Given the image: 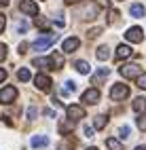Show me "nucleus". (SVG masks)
I'll return each mask as SVG.
<instances>
[{
    "label": "nucleus",
    "instance_id": "37",
    "mask_svg": "<svg viewBox=\"0 0 146 150\" xmlns=\"http://www.w3.org/2000/svg\"><path fill=\"white\" fill-rule=\"evenodd\" d=\"M28 51V42H21L19 45V53H26Z\"/></svg>",
    "mask_w": 146,
    "mask_h": 150
},
{
    "label": "nucleus",
    "instance_id": "41",
    "mask_svg": "<svg viewBox=\"0 0 146 150\" xmlns=\"http://www.w3.org/2000/svg\"><path fill=\"white\" fill-rule=\"evenodd\" d=\"M133 150H146V146H138V148H133Z\"/></svg>",
    "mask_w": 146,
    "mask_h": 150
},
{
    "label": "nucleus",
    "instance_id": "12",
    "mask_svg": "<svg viewBox=\"0 0 146 150\" xmlns=\"http://www.w3.org/2000/svg\"><path fill=\"white\" fill-rule=\"evenodd\" d=\"M32 64H34L36 68H43V70H53L51 57H34V59H32Z\"/></svg>",
    "mask_w": 146,
    "mask_h": 150
},
{
    "label": "nucleus",
    "instance_id": "40",
    "mask_svg": "<svg viewBox=\"0 0 146 150\" xmlns=\"http://www.w3.org/2000/svg\"><path fill=\"white\" fill-rule=\"evenodd\" d=\"M9 4V0H0V6H6Z\"/></svg>",
    "mask_w": 146,
    "mask_h": 150
},
{
    "label": "nucleus",
    "instance_id": "15",
    "mask_svg": "<svg viewBox=\"0 0 146 150\" xmlns=\"http://www.w3.org/2000/svg\"><path fill=\"white\" fill-rule=\"evenodd\" d=\"M131 108H133V112L144 114V112H146V99H144V97H135L133 104H131Z\"/></svg>",
    "mask_w": 146,
    "mask_h": 150
},
{
    "label": "nucleus",
    "instance_id": "1",
    "mask_svg": "<svg viewBox=\"0 0 146 150\" xmlns=\"http://www.w3.org/2000/svg\"><path fill=\"white\" fill-rule=\"evenodd\" d=\"M129 97V87L123 85V83H114V87L110 89V99H114V102H121V99Z\"/></svg>",
    "mask_w": 146,
    "mask_h": 150
},
{
    "label": "nucleus",
    "instance_id": "32",
    "mask_svg": "<svg viewBox=\"0 0 146 150\" xmlns=\"http://www.w3.org/2000/svg\"><path fill=\"white\" fill-rule=\"evenodd\" d=\"M4 25H6V17H4L2 13H0V34L4 32Z\"/></svg>",
    "mask_w": 146,
    "mask_h": 150
},
{
    "label": "nucleus",
    "instance_id": "8",
    "mask_svg": "<svg viewBox=\"0 0 146 150\" xmlns=\"http://www.w3.org/2000/svg\"><path fill=\"white\" fill-rule=\"evenodd\" d=\"M79 47H81V38L72 36V38H66V40H64V45H62V51H64V53H72V51H76Z\"/></svg>",
    "mask_w": 146,
    "mask_h": 150
},
{
    "label": "nucleus",
    "instance_id": "31",
    "mask_svg": "<svg viewBox=\"0 0 146 150\" xmlns=\"http://www.w3.org/2000/svg\"><path fill=\"white\" fill-rule=\"evenodd\" d=\"M26 30H28V23H26V21H19V23H17V32H19V34H26Z\"/></svg>",
    "mask_w": 146,
    "mask_h": 150
},
{
    "label": "nucleus",
    "instance_id": "13",
    "mask_svg": "<svg viewBox=\"0 0 146 150\" xmlns=\"http://www.w3.org/2000/svg\"><path fill=\"white\" fill-rule=\"evenodd\" d=\"M47 144H49V137H47V135H34V137L30 139V146H32L34 150H38V148H47Z\"/></svg>",
    "mask_w": 146,
    "mask_h": 150
},
{
    "label": "nucleus",
    "instance_id": "18",
    "mask_svg": "<svg viewBox=\"0 0 146 150\" xmlns=\"http://www.w3.org/2000/svg\"><path fill=\"white\" fill-rule=\"evenodd\" d=\"M106 146H108V150H123V144L119 142V139H114V137L106 139Z\"/></svg>",
    "mask_w": 146,
    "mask_h": 150
},
{
    "label": "nucleus",
    "instance_id": "2",
    "mask_svg": "<svg viewBox=\"0 0 146 150\" xmlns=\"http://www.w3.org/2000/svg\"><path fill=\"white\" fill-rule=\"evenodd\" d=\"M53 42H57V34H49V36H40L36 42H32V49L34 51H45V49H49Z\"/></svg>",
    "mask_w": 146,
    "mask_h": 150
},
{
    "label": "nucleus",
    "instance_id": "19",
    "mask_svg": "<svg viewBox=\"0 0 146 150\" xmlns=\"http://www.w3.org/2000/svg\"><path fill=\"white\" fill-rule=\"evenodd\" d=\"M17 78L21 83H28V81H30V70H28V68H19L17 70Z\"/></svg>",
    "mask_w": 146,
    "mask_h": 150
},
{
    "label": "nucleus",
    "instance_id": "21",
    "mask_svg": "<svg viewBox=\"0 0 146 150\" xmlns=\"http://www.w3.org/2000/svg\"><path fill=\"white\" fill-rule=\"evenodd\" d=\"M51 62H53V70H60V68L64 66V57H62L60 53H53V55H51Z\"/></svg>",
    "mask_w": 146,
    "mask_h": 150
},
{
    "label": "nucleus",
    "instance_id": "4",
    "mask_svg": "<svg viewBox=\"0 0 146 150\" xmlns=\"http://www.w3.org/2000/svg\"><path fill=\"white\" fill-rule=\"evenodd\" d=\"M66 114H68V118H70V123H79L81 121V118L85 116V110L81 108V106H68L66 108Z\"/></svg>",
    "mask_w": 146,
    "mask_h": 150
},
{
    "label": "nucleus",
    "instance_id": "24",
    "mask_svg": "<svg viewBox=\"0 0 146 150\" xmlns=\"http://www.w3.org/2000/svg\"><path fill=\"white\" fill-rule=\"evenodd\" d=\"M74 68H76L79 74H89V64H87V62H76Z\"/></svg>",
    "mask_w": 146,
    "mask_h": 150
},
{
    "label": "nucleus",
    "instance_id": "10",
    "mask_svg": "<svg viewBox=\"0 0 146 150\" xmlns=\"http://www.w3.org/2000/svg\"><path fill=\"white\" fill-rule=\"evenodd\" d=\"M34 85L40 89V91H51V78H49L47 74H38L36 78H34Z\"/></svg>",
    "mask_w": 146,
    "mask_h": 150
},
{
    "label": "nucleus",
    "instance_id": "3",
    "mask_svg": "<svg viewBox=\"0 0 146 150\" xmlns=\"http://www.w3.org/2000/svg\"><path fill=\"white\" fill-rule=\"evenodd\" d=\"M119 72H121V76H125V78H138V76L142 74V68H140L138 64H125Z\"/></svg>",
    "mask_w": 146,
    "mask_h": 150
},
{
    "label": "nucleus",
    "instance_id": "27",
    "mask_svg": "<svg viewBox=\"0 0 146 150\" xmlns=\"http://www.w3.org/2000/svg\"><path fill=\"white\" fill-rule=\"evenodd\" d=\"M72 125H74V123H66V125L62 123V125H60V131H62V133H70V131H72Z\"/></svg>",
    "mask_w": 146,
    "mask_h": 150
},
{
    "label": "nucleus",
    "instance_id": "28",
    "mask_svg": "<svg viewBox=\"0 0 146 150\" xmlns=\"http://www.w3.org/2000/svg\"><path fill=\"white\" fill-rule=\"evenodd\" d=\"M119 17H121V13L119 11H114V8H112V11H110V23H116V21H119Z\"/></svg>",
    "mask_w": 146,
    "mask_h": 150
},
{
    "label": "nucleus",
    "instance_id": "22",
    "mask_svg": "<svg viewBox=\"0 0 146 150\" xmlns=\"http://www.w3.org/2000/svg\"><path fill=\"white\" fill-rule=\"evenodd\" d=\"M129 13L133 15V17H144V6L142 4H131V8H129Z\"/></svg>",
    "mask_w": 146,
    "mask_h": 150
},
{
    "label": "nucleus",
    "instance_id": "20",
    "mask_svg": "<svg viewBox=\"0 0 146 150\" xmlns=\"http://www.w3.org/2000/svg\"><path fill=\"white\" fill-rule=\"evenodd\" d=\"M36 28L38 30H43V32H47V30H49V25H51V23H49V19H45V17H36Z\"/></svg>",
    "mask_w": 146,
    "mask_h": 150
},
{
    "label": "nucleus",
    "instance_id": "6",
    "mask_svg": "<svg viewBox=\"0 0 146 150\" xmlns=\"http://www.w3.org/2000/svg\"><path fill=\"white\" fill-rule=\"evenodd\" d=\"M125 38H127L129 42H135V45H138V42H142V40H144V32H142V28L135 25V28H129V30H127Z\"/></svg>",
    "mask_w": 146,
    "mask_h": 150
},
{
    "label": "nucleus",
    "instance_id": "33",
    "mask_svg": "<svg viewBox=\"0 0 146 150\" xmlns=\"http://www.w3.org/2000/svg\"><path fill=\"white\" fill-rule=\"evenodd\" d=\"M4 57H6V45H2V42H0V62H2Z\"/></svg>",
    "mask_w": 146,
    "mask_h": 150
},
{
    "label": "nucleus",
    "instance_id": "11",
    "mask_svg": "<svg viewBox=\"0 0 146 150\" xmlns=\"http://www.w3.org/2000/svg\"><path fill=\"white\" fill-rule=\"evenodd\" d=\"M19 8H21V13H26V15H38V6H36L34 0H21Z\"/></svg>",
    "mask_w": 146,
    "mask_h": 150
},
{
    "label": "nucleus",
    "instance_id": "14",
    "mask_svg": "<svg viewBox=\"0 0 146 150\" xmlns=\"http://www.w3.org/2000/svg\"><path fill=\"white\" fill-rule=\"evenodd\" d=\"M131 47H127V45H119L116 47V55H114V59H125V57H131Z\"/></svg>",
    "mask_w": 146,
    "mask_h": 150
},
{
    "label": "nucleus",
    "instance_id": "26",
    "mask_svg": "<svg viewBox=\"0 0 146 150\" xmlns=\"http://www.w3.org/2000/svg\"><path fill=\"white\" fill-rule=\"evenodd\" d=\"M119 133H121V137H123V139H127V137H131V129H129L127 125H123V127L119 129Z\"/></svg>",
    "mask_w": 146,
    "mask_h": 150
},
{
    "label": "nucleus",
    "instance_id": "42",
    "mask_svg": "<svg viewBox=\"0 0 146 150\" xmlns=\"http://www.w3.org/2000/svg\"><path fill=\"white\" fill-rule=\"evenodd\" d=\"M87 150H100V148H95V146H91V148H87Z\"/></svg>",
    "mask_w": 146,
    "mask_h": 150
},
{
    "label": "nucleus",
    "instance_id": "39",
    "mask_svg": "<svg viewBox=\"0 0 146 150\" xmlns=\"http://www.w3.org/2000/svg\"><path fill=\"white\" fill-rule=\"evenodd\" d=\"M66 4H76V2H81V0H64Z\"/></svg>",
    "mask_w": 146,
    "mask_h": 150
},
{
    "label": "nucleus",
    "instance_id": "5",
    "mask_svg": "<svg viewBox=\"0 0 146 150\" xmlns=\"http://www.w3.org/2000/svg\"><path fill=\"white\" fill-rule=\"evenodd\" d=\"M17 97V89L15 87H4L0 89V104H11Z\"/></svg>",
    "mask_w": 146,
    "mask_h": 150
},
{
    "label": "nucleus",
    "instance_id": "17",
    "mask_svg": "<svg viewBox=\"0 0 146 150\" xmlns=\"http://www.w3.org/2000/svg\"><path fill=\"white\" fill-rule=\"evenodd\" d=\"M106 123H108V116H106V114H100V116L93 118V127H95V129H104Z\"/></svg>",
    "mask_w": 146,
    "mask_h": 150
},
{
    "label": "nucleus",
    "instance_id": "38",
    "mask_svg": "<svg viewBox=\"0 0 146 150\" xmlns=\"http://www.w3.org/2000/svg\"><path fill=\"white\" fill-rule=\"evenodd\" d=\"M4 78H6V70H4V68H0V83H2Z\"/></svg>",
    "mask_w": 146,
    "mask_h": 150
},
{
    "label": "nucleus",
    "instance_id": "9",
    "mask_svg": "<svg viewBox=\"0 0 146 150\" xmlns=\"http://www.w3.org/2000/svg\"><path fill=\"white\" fill-rule=\"evenodd\" d=\"M108 76H110V70H108V68H100V70H97V72L91 76V83L100 87V85L106 83V78H108Z\"/></svg>",
    "mask_w": 146,
    "mask_h": 150
},
{
    "label": "nucleus",
    "instance_id": "35",
    "mask_svg": "<svg viewBox=\"0 0 146 150\" xmlns=\"http://www.w3.org/2000/svg\"><path fill=\"white\" fill-rule=\"evenodd\" d=\"M85 137H93V129L91 127H85Z\"/></svg>",
    "mask_w": 146,
    "mask_h": 150
},
{
    "label": "nucleus",
    "instance_id": "23",
    "mask_svg": "<svg viewBox=\"0 0 146 150\" xmlns=\"http://www.w3.org/2000/svg\"><path fill=\"white\" fill-rule=\"evenodd\" d=\"M95 55H97V59H100V62H106V59L110 57V53H108V47H100L95 51Z\"/></svg>",
    "mask_w": 146,
    "mask_h": 150
},
{
    "label": "nucleus",
    "instance_id": "29",
    "mask_svg": "<svg viewBox=\"0 0 146 150\" xmlns=\"http://www.w3.org/2000/svg\"><path fill=\"white\" fill-rule=\"evenodd\" d=\"M138 127L142 129V131H146V116H144V114L138 116Z\"/></svg>",
    "mask_w": 146,
    "mask_h": 150
},
{
    "label": "nucleus",
    "instance_id": "30",
    "mask_svg": "<svg viewBox=\"0 0 146 150\" xmlns=\"http://www.w3.org/2000/svg\"><path fill=\"white\" fill-rule=\"evenodd\" d=\"M138 87L146 91V74H140V76H138Z\"/></svg>",
    "mask_w": 146,
    "mask_h": 150
},
{
    "label": "nucleus",
    "instance_id": "34",
    "mask_svg": "<svg viewBox=\"0 0 146 150\" xmlns=\"http://www.w3.org/2000/svg\"><path fill=\"white\" fill-rule=\"evenodd\" d=\"M36 116V108H28V118H34Z\"/></svg>",
    "mask_w": 146,
    "mask_h": 150
},
{
    "label": "nucleus",
    "instance_id": "25",
    "mask_svg": "<svg viewBox=\"0 0 146 150\" xmlns=\"http://www.w3.org/2000/svg\"><path fill=\"white\" fill-rule=\"evenodd\" d=\"M72 148H74V139H72V137L60 144V150H72Z\"/></svg>",
    "mask_w": 146,
    "mask_h": 150
},
{
    "label": "nucleus",
    "instance_id": "36",
    "mask_svg": "<svg viewBox=\"0 0 146 150\" xmlns=\"http://www.w3.org/2000/svg\"><path fill=\"white\" fill-rule=\"evenodd\" d=\"M100 32H102V28H93V30H91V32H89V38H93L95 34H100Z\"/></svg>",
    "mask_w": 146,
    "mask_h": 150
},
{
    "label": "nucleus",
    "instance_id": "16",
    "mask_svg": "<svg viewBox=\"0 0 146 150\" xmlns=\"http://www.w3.org/2000/svg\"><path fill=\"white\" fill-rule=\"evenodd\" d=\"M74 89H76V83H74V81H66V87H62V95H64V97L72 95Z\"/></svg>",
    "mask_w": 146,
    "mask_h": 150
},
{
    "label": "nucleus",
    "instance_id": "7",
    "mask_svg": "<svg viewBox=\"0 0 146 150\" xmlns=\"http://www.w3.org/2000/svg\"><path fill=\"white\" fill-rule=\"evenodd\" d=\"M81 102H85V104H97L100 102V89H87V91L83 93V97H81Z\"/></svg>",
    "mask_w": 146,
    "mask_h": 150
}]
</instances>
